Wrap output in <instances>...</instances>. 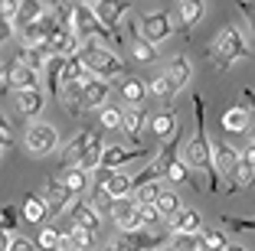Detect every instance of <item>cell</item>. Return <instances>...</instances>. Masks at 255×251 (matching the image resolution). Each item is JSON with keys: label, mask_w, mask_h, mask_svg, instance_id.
<instances>
[{"label": "cell", "mask_w": 255, "mask_h": 251, "mask_svg": "<svg viewBox=\"0 0 255 251\" xmlns=\"http://www.w3.org/2000/svg\"><path fill=\"white\" fill-rule=\"evenodd\" d=\"M62 245H66V238H62V232L56 225H46L36 238V251H59Z\"/></svg>", "instance_id": "obj_31"}, {"label": "cell", "mask_w": 255, "mask_h": 251, "mask_svg": "<svg viewBox=\"0 0 255 251\" xmlns=\"http://www.w3.org/2000/svg\"><path fill=\"white\" fill-rule=\"evenodd\" d=\"M223 225L233 232H255V219H236V215H223Z\"/></svg>", "instance_id": "obj_42"}, {"label": "cell", "mask_w": 255, "mask_h": 251, "mask_svg": "<svg viewBox=\"0 0 255 251\" xmlns=\"http://www.w3.org/2000/svg\"><path fill=\"white\" fill-rule=\"evenodd\" d=\"M170 251H210L203 235H170Z\"/></svg>", "instance_id": "obj_32"}, {"label": "cell", "mask_w": 255, "mask_h": 251, "mask_svg": "<svg viewBox=\"0 0 255 251\" xmlns=\"http://www.w3.org/2000/svg\"><path fill=\"white\" fill-rule=\"evenodd\" d=\"M239 154H242V163H246L249 170H255V141L246 144V150H239Z\"/></svg>", "instance_id": "obj_47"}, {"label": "cell", "mask_w": 255, "mask_h": 251, "mask_svg": "<svg viewBox=\"0 0 255 251\" xmlns=\"http://www.w3.org/2000/svg\"><path fill=\"white\" fill-rule=\"evenodd\" d=\"M49 13V7L46 3H20V16H16V30H26V26H33V23H39L43 16Z\"/></svg>", "instance_id": "obj_27"}, {"label": "cell", "mask_w": 255, "mask_h": 251, "mask_svg": "<svg viewBox=\"0 0 255 251\" xmlns=\"http://www.w3.org/2000/svg\"><path fill=\"white\" fill-rule=\"evenodd\" d=\"M16 225H20V209L13 202H3V209H0V229H3V235L16 232Z\"/></svg>", "instance_id": "obj_36"}, {"label": "cell", "mask_w": 255, "mask_h": 251, "mask_svg": "<svg viewBox=\"0 0 255 251\" xmlns=\"http://www.w3.org/2000/svg\"><path fill=\"white\" fill-rule=\"evenodd\" d=\"M102 127L105 131H125V114H121L118 108H102Z\"/></svg>", "instance_id": "obj_39"}, {"label": "cell", "mask_w": 255, "mask_h": 251, "mask_svg": "<svg viewBox=\"0 0 255 251\" xmlns=\"http://www.w3.org/2000/svg\"><path fill=\"white\" fill-rule=\"evenodd\" d=\"M226 251H246V248H242V245H229V248H226Z\"/></svg>", "instance_id": "obj_51"}, {"label": "cell", "mask_w": 255, "mask_h": 251, "mask_svg": "<svg viewBox=\"0 0 255 251\" xmlns=\"http://www.w3.org/2000/svg\"><path fill=\"white\" fill-rule=\"evenodd\" d=\"M108 95H112V82L92 79L89 85H85V108H102V104L108 101Z\"/></svg>", "instance_id": "obj_23"}, {"label": "cell", "mask_w": 255, "mask_h": 251, "mask_svg": "<svg viewBox=\"0 0 255 251\" xmlns=\"http://www.w3.org/2000/svg\"><path fill=\"white\" fill-rule=\"evenodd\" d=\"M242 108L249 111V134H252V141H255V91L252 88L242 91Z\"/></svg>", "instance_id": "obj_41"}, {"label": "cell", "mask_w": 255, "mask_h": 251, "mask_svg": "<svg viewBox=\"0 0 255 251\" xmlns=\"http://www.w3.org/2000/svg\"><path fill=\"white\" fill-rule=\"evenodd\" d=\"M203 238H206V248H210V251H226V248H229V242H226V235L219 229H206Z\"/></svg>", "instance_id": "obj_40"}, {"label": "cell", "mask_w": 255, "mask_h": 251, "mask_svg": "<svg viewBox=\"0 0 255 251\" xmlns=\"http://www.w3.org/2000/svg\"><path fill=\"white\" fill-rule=\"evenodd\" d=\"M92 10H95V16L102 20V26L118 36V23H121V16L131 10V3H108V0H102V3H95Z\"/></svg>", "instance_id": "obj_15"}, {"label": "cell", "mask_w": 255, "mask_h": 251, "mask_svg": "<svg viewBox=\"0 0 255 251\" xmlns=\"http://www.w3.org/2000/svg\"><path fill=\"white\" fill-rule=\"evenodd\" d=\"M203 10H206V7H203L200 0H183L180 7H177V13H180V33H183V36H190V30H193L196 23L203 20Z\"/></svg>", "instance_id": "obj_22"}, {"label": "cell", "mask_w": 255, "mask_h": 251, "mask_svg": "<svg viewBox=\"0 0 255 251\" xmlns=\"http://www.w3.org/2000/svg\"><path fill=\"white\" fill-rule=\"evenodd\" d=\"M59 251H79V248H75V245H72V242H69V238H66V245H62Z\"/></svg>", "instance_id": "obj_50"}, {"label": "cell", "mask_w": 255, "mask_h": 251, "mask_svg": "<svg viewBox=\"0 0 255 251\" xmlns=\"http://www.w3.org/2000/svg\"><path fill=\"white\" fill-rule=\"evenodd\" d=\"M150 134H157V141H170V137H177L180 134V124H177V114H173L170 108L160 111L157 118H150Z\"/></svg>", "instance_id": "obj_20"}, {"label": "cell", "mask_w": 255, "mask_h": 251, "mask_svg": "<svg viewBox=\"0 0 255 251\" xmlns=\"http://www.w3.org/2000/svg\"><path fill=\"white\" fill-rule=\"evenodd\" d=\"M75 56L85 62V69H89L95 79H105V82H108V79H115V75H125V62H121L112 49H105L98 39L82 43V49L75 52Z\"/></svg>", "instance_id": "obj_2"}, {"label": "cell", "mask_w": 255, "mask_h": 251, "mask_svg": "<svg viewBox=\"0 0 255 251\" xmlns=\"http://www.w3.org/2000/svg\"><path fill=\"white\" fill-rule=\"evenodd\" d=\"M239 10L249 16V23H252V30H255V3H249V0H242L239 3Z\"/></svg>", "instance_id": "obj_48"}, {"label": "cell", "mask_w": 255, "mask_h": 251, "mask_svg": "<svg viewBox=\"0 0 255 251\" xmlns=\"http://www.w3.org/2000/svg\"><path fill=\"white\" fill-rule=\"evenodd\" d=\"M89 137H92V131H79V134H75V141L62 147V167H66V170H72V167L82 163L85 150H89Z\"/></svg>", "instance_id": "obj_17"}, {"label": "cell", "mask_w": 255, "mask_h": 251, "mask_svg": "<svg viewBox=\"0 0 255 251\" xmlns=\"http://www.w3.org/2000/svg\"><path fill=\"white\" fill-rule=\"evenodd\" d=\"M131 160H154V150L141 147V150H128V147H105V154H102V167L98 170H108L115 173L118 167H125V163Z\"/></svg>", "instance_id": "obj_9"}, {"label": "cell", "mask_w": 255, "mask_h": 251, "mask_svg": "<svg viewBox=\"0 0 255 251\" xmlns=\"http://www.w3.org/2000/svg\"><path fill=\"white\" fill-rule=\"evenodd\" d=\"M43 199L49 202V209H53V212H59L62 215V209H72V189H69L66 183H62V179H56V176H49L46 179V192H43Z\"/></svg>", "instance_id": "obj_13"}, {"label": "cell", "mask_w": 255, "mask_h": 251, "mask_svg": "<svg viewBox=\"0 0 255 251\" xmlns=\"http://www.w3.org/2000/svg\"><path fill=\"white\" fill-rule=\"evenodd\" d=\"M0 147H3V154L13 147V137H10V121L7 118H0Z\"/></svg>", "instance_id": "obj_45"}, {"label": "cell", "mask_w": 255, "mask_h": 251, "mask_svg": "<svg viewBox=\"0 0 255 251\" xmlns=\"http://www.w3.org/2000/svg\"><path fill=\"white\" fill-rule=\"evenodd\" d=\"M46 49H49V56H59V59H69V56H75V52L82 49V39L72 33V26H62L59 33H53V39L46 43Z\"/></svg>", "instance_id": "obj_11"}, {"label": "cell", "mask_w": 255, "mask_h": 251, "mask_svg": "<svg viewBox=\"0 0 255 251\" xmlns=\"http://www.w3.org/2000/svg\"><path fill=\"white\" fill-rule=\"evenodd\" d=\"M213 157H216V170H219V176L229 183V189H226V192H239L242 154H239V150H233L226 141H216V144H213Z\"/></svg>", "instance_id": "obj_6"}, {"label": "cell", "mask_w": 255, "mask_h": 251, "mask_svg": "<svg viewBox=\"0 0 255 251\" xmlns=\"http://www.w3.org/2000/svg\"><path fill=\"white\" fill-rule=\"evenodd\" d=\"M167 229H170V235H203V219L193 209H180Z\"/></svg>", "instance_id": "obj_16"}, {"label": "cell", "mask_w": 255, "mask_h": 251, "mask_svg": "<svg viewBox=\"0 0 255 251\" xmlns=\"http://www.w3.org/2000/svg\"><path fill=\"white\" fill-rule=\"evenodd\" d=\"M10 33H13V26L10 23H0V39H10Z\"/></svg>", "instance_id": "obj_49"}, {"label": "cell", "mask_w": 255, "mask_h": 251, "mask_svg": "<svg viewBox=\"0 0 255 251\" xmlns=\"http://www.w3.org/2000/svg\"><path fill=\"white\" fill-rule=\"evenodd\" d=\"M210 56H213V66H216L219 72H226L236 59H246L249 46H246V39H242V33L236 30V26H226L216 36V43L210 46Z\"/></svg>", "instance_id": "obj_3"}, {"label": "cell", "mask_w": 255, "mask_h": 251, "mask_svg": "<svg viewBox=\"0 0 255 251\" xmlns=\"http://www.w3.org/2000/svg\"><path fill=\"white\" fill-rule=\"evenodd\" d=\"M72 33L82 43H89V39H105L108 46H118L121 36H115V33H108L105 26H102V20L95 16V10L89 7V3H72Z\"/></svg>", "instance_id": "obj_4"}, {"label": "cell", "mask_w": 255, "mask_h": 251, "mask_svg": "<svg viewBox=\"0 0 255 251\" xmlns=\"http://www.w3.org/2000/svg\"><path fill=\"white\" fill-rule=\"evenodd\" d=\"M193 114H196V131H193V141L183 147L180 160L187 163L190 170H200L206 173V189L219 192V170H216V157H213V144L206 137V111H203V98L193 95Z\"/></svg>", "instance_id": "obj_1"}, {"label": "cell", "mask_w": 255, "mask_h": 251, "mask_svg": "<svg viewBox=\"0 0 255 251\" xmlns=\"http://www.w3.org/2000/svg\"><path fill=\"white\" fill-rule=\"evenodd\" d=\"M105 192L112 196V199H128V196H134V176L112 173V179L105 183Z\"/></svg>", "instance_id": "obj_25"}, {"label": "cell", "mask_w": 255, "mask_h": 251, "mask_svg": "<svg viewBox=\"0 0 255 251\" xmlns=\"http://www.w3.org/2000/svg\"><path fill=\"white\" fill-rule=\"evenodd\" d=\"M219 124H223L226 134H246L249 131V111L242 108V104L239 108H229L223 118H219Z\"/></svg>", "instance_id": "obj_24"}, {"label": "cell", "mask_w": 255, "mask_h": 251, "mask_svg": "<svg viewBox=\"0 0 255 251\" xmlns=\"http://www.w3.org/2000/svg\"><path fill=\"white\" fill-rule=\"evenodd\" d=\"M10 72V85H13L16 91H30V88H39V72H33V69L20 66V62H10V66H3Z\"/></svg>", "instance_id": "obj_18"}, {"label": "cell", "mask_w": 255, "mask_h": 251, "mask_svg": "<svg viewBox=\"0 0 255 251\" xmlns=\"http://www.w3.org/2000/svg\"><path fill=\"white\" fill-rule=\"evenodd\" d=\"M164 75L170 79V85H173V91H180L183 85L190 82V62L183 59V56H177V59H170V66L164 69Z\"/></svg>", "instance_id": "obj_26"}, {"label": "cell", "mask_w": 255, "mask_h": 251, "mask_svg": "<svg viewBox=\"0 0 255 251\" xmlns=\"http://www.w3.org/2000/svg\"><path fill=\"white\" fill-rule=\"evenodd\" d=\"M62 183L72 189V196H79V192H85V189H92V179H89V173L82 170V167H72V170H62Z\"/></svg>", "instance_id": "obj_30"}, {"label": "cell", "mask_w": 255, "mask_h": 251, "mask_svg": "<svg viewBox=\"0 0 255 251\" xmlns=\"http://www.w3.org/2000/svg\"><path fill=\"white\" fill-rule=\"evenodd\" d=\"M10 251H36V245H33L26 235H13V245H10Z\"/></svg>", "instance_id": "obj_46"}, {"label": "cell", "mask_w": 255, "mask_h": 251, "mask_svg": "<svg viewBox=\"0 0 255 251\" xmlns=\"http://www.w3.org/2000/svg\"><path fill=\"white\" fill-rule=\"evenodd\" d=\"M141 209V229H157L160 222H164V215H160V209H157V202H154V206H137Z\"/></svg>", "instance_id": "obj_38"}, {"label": "cell", "mask_w": 255, "mask_h": 251, "mask_svg": "<svg viewBox=\"0 0 255 251\" xmlns=\"http://www.w3.org/2000/svg\"><path fill=\"white\" fill-rule=\"evenodd\" d=\"M69 219H72L79 229L92 232V235H98V229H102V219H98L95 206H92L89 199H75V202H72V209H69Z\"/></svg>", "instance_id": "obj_12"}, {"label": "cell", "mask_w": 255, "mask_h": 251, "mask_svg": "<svg viewBox=\"0 0 255 251\" xmlns=\"http://www.w3.org/2000/svg\"><path fill=\"white\" fill-rule=\"evenodd\" d=\"M43 104H46V91L43 88L16 91V108H20V114H26V118H36L39 111H43Z\"/></svg>", "instance_id": "obj_21"}, {"label": "cell", "mask_w": 255, "mask_h": 251, "mask_svg": "<svg viewBox=\"0 0 255 251\" xmlns=\"http://www.w3.org/2000/svg\"><path fill=\"white\" fill-rule=\"evenodd\" d=\"M134 30V39H144V43H160V39H167L173 33V20L167 10H154V13H144L141 20L131 26Z\"/></svg>", "instance_id": "obj_5"}, {"label": "cell", "mask_w": 255, "mask_h": 251, "mask_svg": "<svg viewBox=\"0 0 255 251\" xmlns=\"http://www.w3.org/2000/svg\"><path fill=\"white\" fill-rule=\"evenodd\" d=\"M150 91H154L157 98H164V101H170V98L177 95V91H173V85H170V79H167L164 72H157L154 79H150Z\"/></svg>", "instance_id": "obj_37"}, {"label": "cell", "mask_w": 255, "mask_h": 251, "mask_svg": "<svg viewBox=\"0 0 255 251\" xmlns=\"http://www.w3.org/2000/svg\"><path fill=\"white\" fill-rule=\"evenodd\" d=\"M160 196H164V186H160V183H147V186H141V189H134L131 199H134L137 206H154Z\"/></svg>", "instance_id": "obj_34"}, {"label": "cell", "mask_w": 255, "mask_h": 251, "mask_svg": "<svg viewBox=\"0 0 255 251\" xmlns=\"http://www.w3.org/2000/svg\"><path fill=\"white\" fill-rule=\"evenodd\" d=\"M134 59L137 62H154V59H157V52H154V46H150V43L134 39Z\"/></svg>", "instance_id": "obj_43"}, {"label": "cell", "mask_w": 255, "mask_h": 251, "mask_svg": "<svg viewBox=\"0 0 255 251\" xmlns=\"http://www.w3.org/2000/svg\"><path fill=\"white\" fill-rule=\"evenodd\" d=\"M112 219H115V225H118V232H137L141 229V209H137V202L131 199V196L115 202Z\"/></svg>", "instance_id": "obj_10"}, {"label": "cell", "mask_w": 255, "mask_h": 251, "mask_svg": "<svg viewBox=\"0 0 255 251\" xmlns=\"http://www.w3.org/2000/svg\"><path fill=\"white\" fill-rule=\"evenodd\" d=\"M49 49L46 46H23L20 49V56H16V62L20 66H26V69H33V72H46V66H49Z\"/></svg>", "instance_id": "obj_19"}, {"label": "cell", "mask_w": 255, "mask_h": 251, "mask_svg": "<svg viewBox=\"0 0 255 251\" xmlns=\"http://www.w3.org/2000/svg\"><path fill=\"white\" fill-rule=\"evenodd\" d=\"M167 242V235H157L150 229H137V232H118V238H112L108 248L112 251H157Z\"/></svg>", "instance_id": "obj_7"}, {"label": "cell", "mask_w": 255, "mask_h": 251, "mask_svg": "<svg viewBox=\"0 0 255 251\" xmlns=\"http://www.w3.org/2000/svg\"><path fill=\"white\" fill-rule=\"evenodd\" d=\"M59 147V134L53 124H30L26 127V150L33 157H49Z\"/></svg>", "instance_id": "obj_8"}, {"label": "cell", "mask_w": 255, "mask_h": 251, "mask_svg": "<svg viewBox=\"0 0 255 251\" xmlns=\"http://www.w3.org/2000/svg\"><path fill=\"white\" fill-rule=\"evenodd\" d=\"M144 121H147V108H131V111L125 114V134H128V141H131V144L141 141Z\"/></svg>", "instance_id": "obj_28"}, {"label": "cell", "mask_w": 255, "mask_h": 251, "mask_svg": "<svg viewBox=\"0 0 255 251\" xmlns=\"http://www.w3.org/2000/svg\"><path fill=\"white\" fill-rule=\"evenodd\" d=\"M46 212H49V202H46L43 196H36V192H30L26 202H23V219L26 222H43Z\"/></svg>", "instance_id": "obj_29"}, {"label": "cell", "mask_w": 255, "mask_h": 251, "mask_svg": "<svg viewBox=\"0 0 255 251\" xmlns=\"http://www.w3.org/2000/svg\"><path fill=\"white\" fill-rule=\"evenodd\" d=\"M89 202L95 206V212H98V215H102V212H108V215H112V212H115V202H118V199H112V196H108L105 189L92 186V189H89Z\"/></svg>", "instance_id": "obj_35"}, {"label": "cell", "mask_w": 255, "mask_h": 251, "mask_svg": "<svg viewBox=\"0 0 255 251\" xmlns=\"http://www.w3.org/2000/svg\"><path fill=\"white\" fill-rule=\"evenodd\" d=\"M157 209H160V215H164V222L170 225L173 215L183 209V206H180V196H177V192H170V189H164V196L157 199Z\"/></svg>", "instance_id": "obj_33"}, {"label": "cell", "mask_w": 255, "mask_h": 251, "mask_svg": "<svg viewBox=\"0 0 255 251\" xmlns=\"http://www.w3.org/2000/svg\"><path fill=\"white\" fill-rule=\"evenodd\" d=\"M115 91H118V98L125 104H134V108H144V98H147V85H144L141 79H134V75H128V79L115 82Z\"/></svg>", "instance_id": "obj_14"}, {"label": "cell", "mask_w": 255, "mask_h": 251, "mask_svg": "<svg viewBox=\"0 0 255 251\" xmlns=\"http://www.w3.org/2000/svg\"><path fill=\"white\" fill-rule=\"evenodd\" d=\"M16 16H20V3H13V0H7L3 7H0V23H10L13 26Z\"/></svg>", "instance_id": "obj_44"}]
</instances>
